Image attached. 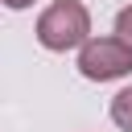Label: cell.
Masks as SVG:
<instances>
[{
    "instance_id": "cell-1",
    "label": "cell",
    "mask_w": 132,
    "mask_h": 132,
    "mask_svg": "<svg viewBox=\"0 0 132 132\" xmlns=\"http://www.w3.org/2000/svg\"><path fill=\"white\" fill-rule=\"evenodd\" d=\"M37 41L50 54H66V50H82L91 41V12L82 0H54L41 16H37Z\"/></svg>"
},
{
    "instance_id": "cell-2",
    "label": "cell",
    "mask_w": 132,
    "mask_h": 132,
    "mask_svg": "<svg viewBox=\"0 0 132 132\" xmlns=\"http://www.w3.org/2000/svg\"><path fill=\"white\" fill-rule=\"evenodd\" d=\"M132 70V45H124L120 37H91L78 50V74L91 82H111L124 78Z\"/></svg>"
},
{
    "instance_id": "cell-3",
    "label": "cell",
    "mask_w": 132,
    "mask_h": 132,
    "mask_svg": "<svg viewBox=\"0 0 132 132\" xmlns=\"http://www.w3.org/2000/svg\"><path fill=\"white\" fill-rule=\"evenodd\" d=\"M107 116H111V124H116L120 132H132V87H124V91H116V95H111Z\"/></svg>"
},
{
    "instance_id": "cell-4",
    "label": "cell",
    "mask_w": 132,
    "mask_h": 132,
    "mask_svg": "<svg viewBox=\"0 0 132 132\" xmlns=\"http://www.w3.org/2000/svg\"><path fill=\"white\" fill-rule=\"evenodd\" d=\"M116 37H120L124 45H132V4H124V8L116 12Z\"/></svg>"
},
{
    "instance_id": "cell-5",
    "label": "cell",
    "mask_w": 132,
    "mask_h": 132,
    "mask_svg": "<svg viewBox=\"0 0 132 132\" xmlns=\"http://www.w3.org/2000/svg\"><path fill=\"white\" fill-rule=\"evenodd\" d=\"M33 0H4V8H12V12H21V8H29Z\"/></svg>"
}]
</instances>
